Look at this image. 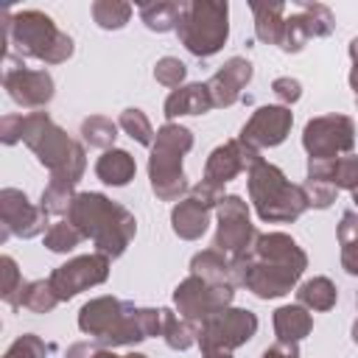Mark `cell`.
I'll return each instance as SVG.
<instances>
[{"label":"cell","mask_w":358,"mask_h":358,"mask_svg":"<svg viewBox=\"0 0 358 358\" xmlns=\"http://www.w3.org/2000/svg\"><path fill=\"white\" fill-rule=\"evenodd\" d=\"M308 268L305 249L285 232L257 235L252 252L232 260L235 285H243L257 299L285 296Z\"/></svg>","instance_id":"cell-1"},{"label":"cell","mask_w":358,"mask_h":358,"mask_svg":"<svg viewBox=\"0 0 358 358\" xmlns=\"http://www.w3.org/2000/svg\"><path fill=\"white\" fill-rule=\"evenodd\" d=\"M78 330L101 347H129L162 333V308H134L117 296H95L78 310Z\"/></svg>","instance_id":"cell-2"},{"label":"cell","mask_w":358,"mask_h":358,"mask_svg":"<svg viewBox=\"0 0 358 358\" xmlns=\"http://www.w3.org/2000/svg\"><path fill=\"white\" fill-rule=\"evenodd\" d=\"M67 221L84 238H90L95 243V249L101 255H106L109 260L120 257L137 232V221L123 204L112 201L103 193H92V190L76 193L70 213H67Z\"/></svg>","instance_id":"cell-3"},{"label":"cell","mask_w":358,"mask_h":358,"mask_svg":"<svg viewBox=\"0 0 358 358\" xmlns=\"http://www.w3.org/2000/svg\"><path fill=\"white\" fill-rule=\"evenodd\" d=\"M3 36L17 59H39L45 64H62L73 56V36L59 31V25L36 8H25L11 14L3 11Z\"/></svg>","instance_id":"cell-4"},{"label":"cell","mask_w":358,"mask_h":358,"mask_svg":"<svg viewBox=\"0 0 358 358\" xmlns=\"http://www.w3.org/2000/svg\"><path fill=\"white\" fill-rule=\"evenodd\" d=\"M22 143L36 154V159L50 171V179L78 185L87 171V154L78 140H73L48 112L22 115Z\"/></svg>","instance_id":"cell-5"},{"label":"cell","mask_w":358,"mask_h":358,"mask_svg":"<svg viewBox=\"0 0 358 358\" xmlns=\"http://www.w3.org/2000/svg\"><path fill=\"white\" fill-rule=\"evenodd\" d=\"M249 185V201L255 204V213L266 224H291L308 210V199L302 185H294L285 179V173L260 159L246 171Z\"/></svg>","instance_id":"cell-6"},{"label":"cell","mask_w":358,"mask_h":358,"mask_svg":"<svg viewBox=\"0 0 358 358\" xmlns=\"http://www.w3.org/2000/svg\"><path fill=\"white\" fill-rule=\"evenodd\" d=\"M193 148V131L179 123H165L157 129L151 157H148V182L159 201H182L190 193V185L182 171V157Z\"/></svg>","instance_id":"cell-7"},{"label":"cell","mask_w":358,"mask_h":358,"mask_svg":"<svg viewBox=\"0 0 358 358\" xmlns=\"http://www.w3.org/2000/svg\"><path fill=\"white\" fill-rule=\"evenodd\" d=\"M179 42L199 59L218 53L229 39V6L215 0H190L176 25Z\"/></svg>","instance_id":"cell-8"},{"label":"cell","mask_w":358,"mask_h":358,"mask_svg":"<svg viewBox=\"0 0 358 358\" xmlns=\"http://www.w3.org/2000/svg\"><path fill=\"white\" fill-rule=\"evenodd\" d=\"M215 215H218V229H215V238H213V249H218L229 260L252 252L260 232L255 229V224L249 218V204L241 196L229 193L215 207Z\"/></svg>","instance_id":"cell-9"},{"label":"cell","mask_w":358,"mask_h":358,"mask_svg":"<svg viewBox=\"0 0 358 358\" xmlns=\"http://www.w3.org/2000/svg\"><path fill=\"white\" fill-rule=\"evenodd\" d=\"M257 333V316L246 308H224L207 316L199 324V347L201 352L210 350H238Z\"/></svg>","instance_id":"cell-10"},{"label":"cell","mask_w":358,"mask_h":358,"mask_svg":"<svg viewBox=\"0 0 358 358\" xmlns=\"http://www.w3.org/2000/svg\"><path fill=\"white\" fill-rule=\"evenodd\" d=\"M235 299V285H218V282H207L196 274L185 277L176 288H173V305L179 310L182 319L201 324L207 316L232 308Z\"/></svg>","instance_id":"cell-11"},{"label":"cell","mask_w":358,"mask_h":358,"mask_svg":"<svg viewBox=\"0 0 358 358\" xmlns=\"http://www.w3.org/2000/svg\"><path fill=\"white\" fill-rule=\"evenodd\" d=\"M302 145L308 159H336L355 145V123L347 115H319L305 123Z\"/></svg>","instance_id":"cell-12"},{"label":"cell","mask_w":358,"mask_h":358,"mask_svg":"<svg viewBox=\"0 0 358 358\" xmlns=\"http://www.w3.org/2000/svg\"><path fill=\"white\" fill-rule=\"evenodd\" d=\"M3 87L8 98L22 109H42L56 95V84L48 70L25 67V62L11 53L6 56V67H3Z\"/></svg>","instance_id":"cell-13"},{"label":"cell","mask_w":358,"mask_h":358,"mask_svg":"<svg viewBox=\"0 0 358 358\" xmlns=\"http://www.w3.org/2000/svg\"><path fill=\"white\" fill-rule=\"evenodd\" d=\"M106 277H109V257L101 252H90V255H78V257L56 266L50 271L48 282H50L53 294L59 296V302H67L76 294L106 282Z\"/></svg>","instance_id":"cell-14"},{"label":"cell","mask_w":358,"mask_h":358,"mask_svg":"<svg viewBox=\"0 0 358 358\" xmlns=\"http://www.w3.org/2000/svg\"><path fill=\"white\" fill-rule=\"evenodd\" d=\"M333 31H336V20H333V11L327 6H322V3H294L285 14L280 50L299 53L310 39L330 36Z\"/></svg>","instance_id":"cell-15"},{"label":"cell","mask_w":358,"mask_h":358,"mask_svg":"<svg viewBox=\"0 0 358 358\" xmlns=\"http://www.w3.org/2000/svg\"><path fill=\"white\" fill-rule=\"evenodd\" d=\"M0 243H6L11 235L17 238H36L45 235L50 229L48 224V213L42 210V204L28 201V196L17 187H3L0 190Z\"/></svg>","instance_id":"cell-16"},{"label":"cell","mask_w":358,"mask_h":358,"mask_svg":"<svg viewBox=\"0 0 358 358\" xmlns=\"http://www.w3.org/2000/svg\"><path fill=\"white\" fill-rule=\"evenodd\" d=\"M291 126H294V112L288 106H282V103H266V106H257L252 112V117L243 123V129H241L238 137L243 143L255 145L257 151L260 148H274V145H280L288 137Z\"/></svg>","instance_id":"cell-17"},{"label":"cell","mask_w":358,"mask_h":358,"mask_svg":"<svg viewBox=\"0 0 358 358\" xmlns=\"http://www.w3.org/2000/svg\"><path fill=\"white\" fill-rule=\"evenodd\" d=\"M263 157H260V151L255 148V145H249V143H243L241 137H235V140H227V143H221V145H215L213 151H210V157H207V162H204V182H213V185H227V182H232L238 173H243V171H249L252 165H257Z\"/></svg>","instance_id":"cell-18"},{"label":"cell","mask_w":358,"mask_h":358,"mask_svg":"<svg viewBox=\"0 0 358 358\" xmlns=\"http://www.w3.org/2000/svg\"><path fill=\"white\" fill-rule=\"evenodd\" d=\"M252 73H255V70H252V62H249V59H243V56L227 59V62L210 76V81H207V90H210V95H213V103L221 106V109L232 106V103L241 98L243 87L252 81Z\"/></svg>","instance_id":"cell-19"},{"label":"cell","mask_w":358,"mask_h":358,"mask_svg":"<svg viewBox=\"0 0 358 358\" xmlns=\"http://www.w3.org/2000/svg\"><path fill=\"white\" fill-rule=\"evenodd\" d=\"M308 179L330 182L336 190H358V154L336 159H308Z\"/></svg>","instance_id":"cell-20"},{"label":"cell","mask_w":358,"mask_h":358,"mask_svg":"<svg viewBox=\"0 0 358 358\" xmlns=\"http://www.w3.org/2000/svg\"><path fill=\"white\" fill-rule=\"evenodd\" d=\"M215 103L207 90V81H193L171 90V95L165 98V117L168 123H173V117H182V115H207Z\"/></svg>","instance_id":"cell-21"},{"label":"cell","mask_w":358,"mask_h":358,"mask_svg":"<svg viewBox=\"0 0 358 358\" xmlns=\"http://www.w3.org/2000/svg\"><path fill=\"white\" fill-rule=\"evenodd\" d=\"M210 227V207L196 201L193 196H185L171 210V229L182 241H199Z\"/></svg>","instance_id":"cell-22"},{"label":"cell","mask_w":358,"mask_h":358,"mask_svg":"<svg viewBox=\"0 0 358 358\" xmlns=\"http://www.w3.org/2000/svg\"><path fill=\"white\" fill-rule=\"evenodd\" d=\"M274 333H277V341H285V344H299L305 336H310L313 330V319L308 313L305 305H280L274 310Z\"/></svg>","instance_id":"cell-23"},{"label":"cell","mask_w":358,"mask_h":358,"mask_svg":"<svg viewBox=\"0 0 358 358\" xmlns=\"http://www.w3.org/2000/svg\"><path fill=\"white\" fill-rule=\"evenodd\" d=\"M137 173V162L129 151L123 148H109L98 157L95 162V176L103 182V185H112V187H123L134 179Z\"/></svg>","instance_id":"cell-24"},{"label":"cell","mask_w":358,"mask_h":358,"mask_svg":"<svg viewBox=\"0 0 358 358\" xmlns=\"http://www.w3.org/2000/svg\"><path fill=\"white\" fill-rule=\"evenodd\" d=\"M252 14H255V36L266 45L280 48L288 6L285 3H252Z\"/></svg>","instance_id":"cell-25"},{"label":"cell","mask_w":358,"mask_h":358,"mask_svg":"<svg viewBox=\"0 0 358 358\" xmlns=\"http://www.w3.org/2000/svg\"><path fill=\"white\" fill-rule=\"evenodd\" d=\"M190 274L207 280V282H218V285H235V271H232V260L227 255H221L218 249H204L199 255H193L190 260Z\"/></svg>","instance_id":"cell-26"},{"label":"cell","mask_w":358,"mask_h":358,"mask_svg":"<svg viewBox=\"0 0 358 358\" xmlns=\"http://www.w3.org/2000/svg\"><path fill=\"white\" fill-rule=\"evenodd\" d=\"M182 6L176 0H157V3H140V20L145 22L148 31L165 34V31H176L179 17H182Z\"/></svg>","instance_id":"cell-27"},{"label":"cell","mask_w":358,"mask_h":358,"mask_svg":"<svg viewBox=\"0 0 358 358\" xmlns=\"http://www.w3.org/2000/svg\"><path fill=\"white\" fill-rule=\"evenodd\" d=\"M159 336L165 338V344L171 350H187V347L199 344V324L182 319L171 308H162V333Z\"/></svg>","instance_id":"cell-28"},{"label":"cell","mask_w":358,"mask_h":358,"mask_svg":"<svg viewBox=\"0 0 358 358\" xmlns=\"http://www.w3.org/2000/svg\"><path fill=\"white\" fill-rule=\"evenodd\" d=\"M296 299L308 310H319L322 313V310H330L336 305L338 291H336V285H333L330 277H310V280H305L296 288Z\"/></svg>","instance_id":"cell-29"},{"label":"cell","mask_w":358,"mask_h":358,"mask_svg":"<svg viewBox=\"0 0 358 358\" xmlns=\"http://www.w3.org/2000/svg\"><path fill=\"white\" fill-rule=\"evenodd\" d=\"M338 246H341V268L358 277V213L347 210L338 221Z\"/></svg>","instance_id":"cell-30"},{"label":"cell","mask_w":358,"mask_h":358,"mask_svg":"<svg viewBox=\"0 0 358 358\" xmlns=\"http://www.w3.org/2000/svg\"><path fill=\"white\" fill-rule=\"evenodd\" d=\"M117 123L112 117H103V115H90L81 120V140L90 145V148H115V140H117Z\"/></svg>","instance_id":"cell-31"},{"label":"cell","mask_w":358,"mask_h":358,"mask_svg":"<svg viewBox=\"0 0 358 358\" xmlns=\"http://www.w3.org/2000/svg\"><path fill=\"white\" fill-rule=\"evenodd\" d=\"M59 305V296L53 294L48 280H31L20 291V308H28L31 313H50Z\"/></svg>","instance_id":"cell-32"},{"label":"cell","mask_w":358,"mask_h":358,"mask_svg":"<svg viewBox=\"0 0 358 358\" xmlns=\"http://www.w3.org/2000/svg\"><path fill=\"white\" fill-rule=\"evenodd\" d=\"M92 20L103 31H117L131 20V6L123 0H95L92 3Z\"/></svg>","instance_id":"cell-33"},{"label":"cell","mask_w":358,"mask_h":358,"mask_svg":"<svg viewBox=\"0 0 358 358\" xmlns=\"http://www.w3.org/2000/svg\"><path fill=\"white\" fill-rule=\"evenodd\" d=\"M73 199H76V185L62 182V179H50L45 185V190H42V201L39 204H42V210L48 215H64V213H70Z\"/></svg>","instance_id":"cell-34"},{"label":"cell","mask_w":358,"mask_h":358,"mask_svg":"<svg viewBox=\"0 0 358 358\" xmlns=\"http://www.w3.org/2000/svg\"><path fill=\"white\" fill-rule=\"evenodd\" d=\"M117 126H120V129H123L134 143H140V145H154L157 131L151 129V120H148V115H145L143 109H134V106L123 109V112H120Z\"/></svg>","instance_id":"cell-35"},{"label":"cell","mask_w":358,"mask_h":358,"mask_svg":"<svg viewBox=\"0 0 358 358\" xmlns=\"http://www.w3.org/2000/svg\"><path fill=\"white\" fill-rule=\"evenodd\" d=\"M0 277H3V282H0V296H3V302L6 305H11L14 310H20V291H22V274H20V268H17V260L11 257V255H3L0 257Z\"/></svg>","instance_id":"cell-36"},{"label":"cell","mask_w":358,"mask_h":358,"mask_svg":"<svg viewBox=\"0 0 358 358\" xmlns=\"http://www.w3.org/2000/svg\"><path fill=\"white\" fill-rule=\"evenodd\" d=\"M81 241H84V235H81L70 221H56V224H50V229L45 232V246H48L50 252H56V255L73 252Z\"/></svg>","instance_id":"cell-37"},{"label":"cell","mask_w":358,"mask_h":358,"mask_svg":"<svg viewBox=\"0 0 358 358\" xmlns=\"http://www.w3.org/2000/svg\"><path fill=\"white\" fill-rule=\"evenodd\" d=\"M185 76H187V67L185 62H179L176 56H162L157 64H154V78L162 84V87H182L185 84Z\"/></svg>","instance_id":"cell-38"},{"label":"cell","mask_w":358,"mask_h":358,"mask_svg":"<svg viewBox=\"0 0 358 358\" xmlns=\"http://www.w3.org/2000/svg\"><path fill=\"white\" fill-rule=\"evenodd\" d=\"M50 347L36 336V333H22L8 350L3 358H48Z\"/></svg>","instance_id":"cell-39"},{"label":"cell","mask_w":358,"mask_h":358,"mask_svg":"<svg viewBox=\"0 0 358 358\" xmlns=\"http://www.w3.org/2000/svg\"><path fill=\"white\" fill-rule=\"evenodd\" d=\"M302 190H305L308 207H313V210H327L336 201V196H338V190L330 182H316V179H305Z\"/></svg>","instance_id":"cell-40"},{"label":"cell","mask_w":358,"mask_h":358,"mask_svg":"<svg viewBox=\"0 0 358 358\" xmlns=\"http://www.w3.org/2000/svg\"><path fill=\"white\" fill-rule=\"evenodd\" d=\"M271 92L282 101V106L291 109V103H296L302 98V84L296 78H291V76H280V78L271 81Z\"/></svg>","instance_id":"cell-41"},{"label":"cell","mask_w":358,"mask_h":358,"mask_svg":"<svg viewBox=\"0 0 358 358\" xmlns=\"http://www.w3.org/2000/svg\"><path fill=\"white\" fill-rule=\"evenodd\" d=\"M187 196H193L196 201H201L204 207H210V210H213V207H218V204L224 201V196H227V193H224V187H221V185H213V182H204V179H201L199 185H193V187H190V193H187Z\"/></svg>","instance_id":"cell-42"},{"label":"cell","mask_w":358,"mask_h":358,"mask_svg":"<svg viewBox=\"0 0 358 358\" xmlns=\"http://www.w3.org/2000/svg\"><path fill=\"white\" fill-rule=\"evenodd\" d=\"M0 140L6 145H14L22 140V115H3L0 117Z\"/></svg>","instance_id":"cell-43"},{"label":"cell","mask_w":358,"mask_h":358,"mask_svg":"<svg viewBox=\"0 0 358 358\" xmlns=\"http://www.w3.org/2000/svg\"><path fill=\"white\" fill-rule=\"evenodd\" d=\"M260 358H299V347H296V344L277 341V344H271Z\"/></svg>","instance_id":"cell-44"},{"label":"cell","mask_w":358,"mask_h":358,"mask_svg":"<svg viewBox=\"0 0 358 358\" xmlns=\"http://www.w3.org/2000/svg\"><path fill=\"white\" fill-rule=\"evenodd\" d=\"M98 347H101V344H90V341H76V344H70V347H67L64 358H92Z\"/></svg>","instance_id":"cell-45"},{"label":"cell","mask_w":358,"mask_h":358,"mask_svg":"<svg viewBox=\"0 0 358 358\" xmlns=\"http://www.w3.org/2000/svg\"><path fill=\"white\" fill-rule=\"evenodd\" d=\"M350 59H352V67H350V87L358 98V36L350 42Z\"/></svg>","instance_id":"cell-46"},{"label":"cell","mask_w":358,"mask_h":358,"mask_svg":"<svg viewBox=\"0 0 358 358\" xmlns=\"http://www.w3.org/2000/svg\"><path fill=\"white\" fill-rule=\"evenodd\" d=\"M92 358H148V355H143V352H126V355H117V352H112L109 347H98Z\"/></svg>","instance_id":"cell-47"},{"label":"cell","mask_w":358,"mask_h":358,"mask_svg":"<svg viewBox=\"0 0 358 358\" xmlns=\"http://www.w3.org/2000/svg\"><path fill=\"white\" fill-rule=\"evenodd\" d=\"M201 358H232V352H227V350H210V352H201Z\"/></svg>","instance_id":"cell-48"},{"label":"cell","mask_w":358,"mask_h":358,"mask_svg":"<svg viewBox=\"0 0 358 358\" xmlns=\"http://www.w3.org/2000/svg\"><path fill=\"white\" fill-rule=\"evenodd\" d=\"M352 341H355V344H358V319H355V322H352Z\"/></svg>","instance_id":"cell-49"},{"label":"cell","mask_w":358,"mask_h":358,"mask_svg":"<svg viewBox=\"0 0 358 358\" xmlns=\"http://www.w3.org/2000/svg\"><path fill=\"white\" fill-rule=\"evenodd\" d=\"M352 201H355V207H358V190H352Z\"/></svg>","instance_id":"cell-50"},{"label":"cell","mask_w":358,"mask_h":358,"mask_svg":"<svg viewBox=\"0 0 358 358\" xmlns=\"http://www.w3.org/2000/svg\"><path fill=\"white\" fill-rule=\"evenodd\" d=\"M355 308H358V294H355Z\"/></svg>","instance_id":"cell-51"}]
</instances>
